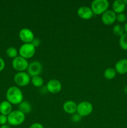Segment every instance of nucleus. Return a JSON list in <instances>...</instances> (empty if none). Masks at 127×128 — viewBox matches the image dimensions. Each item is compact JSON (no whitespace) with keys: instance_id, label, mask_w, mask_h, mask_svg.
<instances>
[{"instance_id":"obj_1","label":"nucleus","mask_w":127,"mask_h":128,"mask_svg":"<svg viewBox=\"0 0 127 128\" xmlns=\"http://www.w3.org/2000/svg\"><path fill=\"white\" fill-rule=\"evenodd\" d=\"M23 94L17 86H11L6 91L7 101L11 104H17L23 101Z\"/></svg>"},{"instance_id":"obj_2","label":"nucleus","mask_w":127,"mask_h":128,"mask_svg":"<svg viewBox=\"0 0 127 128\" xmlns=\"http://www.w3.org/2000/svg\"><path fill=\"white\" fill-rule=\"evenodd\" d=\"M109 2L107 0H94L91 3V10L93 14L102 15L108 10Z\"/></svg>"},{"instance_id":"obj_3","label":"nucleus","mask_w":127,"mask_h":128,"mask_svg":"<svg viewBox=\"0 0 127 128\" xmlns=\"http://www.w3.org/2000/svg\"><path fill=\"white\" fill-rule=\"evenodd\" d=\"M26 116L19 110H14L7 116V122L13 126H17L22 124L25 121Z\"/></svg>"},{"instance_id":"obj_4","label":"nucleus","mask_w":127,"mask_h":128,"mask_svg":"<svg viewBox=\"0 0 127 128\" xmlns=\"http://www.w3.org/2000/svg\"><path fill=\"white\" fill-rule=\"evenodd\" d=\"M36 53V48L31 43L23 44L19 50V56L26 60L31 58Z\"/></svg>"},{"instance_id":"obj_5","label":"nucleus","mask_w":127,"mask_h":128,"mask_svg":"<svg viewBox=\"0 0 127 128\" xmlns=\"http://www.w3.org/2000/svg\"><path fill=\"white\" fill-rule=\"evenodd\" d=\"M93 105L88 101H82L77 104V113L82 117L89 116L93 112Z\"/></svg>"},{"instance_id":"obj_6","label":"nucleus","mask_w":127,"mask_h":128,"mask_svg":"<svg viewBox=\"0 0 127 128\" xmlns=\"http://www.w3.org/2000/svg\"><path fill=\"white\" fill-rule=\"evenodd\" d=\"M14 81L21 87L27 86L31 82V76L27 72H18L14 76Z\"/></svg>"},{"instance_id":"obj_7","label":"nucleus","mask_w":127,"mask_h":128,"mask_svg":"<svg viewBox=\"0 0 127 128\" xmlns=\"http://www.w3.org/2000/svg\"><path fill=\"white\" fill-rule=\"evenodd\" d=\"M29 62L27 60L23 58L21 56H17L13 59L12 61V66L14 70L17 72H24L27 70L29 66Z\"/></svg>"},{"instance_id":"obj_8","label":"nucleus","mask_w":127,"mask_h":128,"mask_svg":"<svg viewBox=\"0 0 127 128\" xmlns=\"http://www.w3.org/2000/svg\"><path fill=\"white\" fill-rule=\"evenodd\" d=\"M42 70V66L40 62L37 61H32L29 64L27 69V72L31 78L39 76Z\"/></svg>"},{"instance_id":"obj_9","label":"nucleus","mask_w":127,"mask_h":128,"mask_svg":"<svg viewBox=\"0 0 127 128\" xmlns=\"http://www.w3.org/2000/svg\"><path fill=\"white\" fill-rule=\"evenodd\" d=\"M19 37L24 44L31 43L32 40L34 39V35L30 29L22 28L19 32Z\"/></svg>"},{"instance_id":"obj_10","label":"nucleus","mask_w":127,"mask_h":128,"mask_svg":"<svg viewBox=\"0 0 127 128\" xmlns=\"http://www.w3.org/2000/svg\"><path fill=\"white\" fill-rule=\"evenodd\" d=\"M46 88L48 92L52 94H57L62 90V84L59 80L52 79L47 82Z\"/></svg>"},{"instance_id":"obj_11","label":"nucleus","mask_w":127,"mask_h":128,"mask_svg":"<svg viewBox=\"0 0 127 128\" xmlns=\"http://www.w3.org/2000/svg\"><path fill=\"white\" fill-rule=\"evenodd\" d=\"M116 16L117 14L113 10H108L104 13L102 14L101 20L104 24L110 26L114 23L115 21H116Z\"/></svg>"},{"instance_id":"obj_12","label":"nucleus","mask_w":127,"mask_h":128,"mask_svg":"<svg viewBox=\"0 0 127 128\" xmlns=\"http://www.w3.org/2000/svg\"><path fill=\"white\" fill-rule=\"evenodd\" d=\"M77 15L78 17L84 20H90L93 16V13L92 12L90 8L88 6H81L77 10Z\"/></svg>"},{"instance_id":"obj_13","label":"nucleus","mask_w":127,"mask_h":128,"mask_svg":"<svg viewBox=\"0 0 127 128\" xmlns=\"http://www.w3.org/2000/svg\"><path fill=\"white\" fill-rule=\"evenodd\" d=\"M115 70L120 74L127 73V59H121L117 61L115 66Z\"/></svg>"},{"instance_id":"obj_14","label":"nucleus","mask_w":127,"mask_h":128,"mask_svg":"<svg viewBox=\"0 0 127 128\" xmlns=\"http://www.w3.org/2000/svg\"><path fill=\"white\" fill-rule=\"evenodd\" d=\"M77 104L72 100H68L64 102L63 105V110L66 113L73 114L77 112Z\"/></svg>"},{"instance_id":"obj_15","label":"nucleus","mask_w":127,"mask_h":128,"mask_svg":"<svg viewBox=\"0 0 127 128\" xmlns=\"http://www.w3.org/2000/svg\"><path fill=\"white\" fill-rule=\"evenodd\" d=\"M126 8V4L123 0H116L112 4V10L116 14L124 12Z\"/></svg>"},{"instance_id":"obj_16","label":"nucleus","mask_w":127,"mask_h":128,"mask_svg":"<svg viewBox=\"0 0 127 128\" xmlns=\"http://www.w3.org/2000/svg\"><path fill=\"white\" fill-rule=\"evenodd\" d=\"M12 112V104L7 101H4L0 104V112L1 114L8 116Z\"/></svg>"},{"instance_id":"obj_17","label":"nucleus","mask_w":127,"mask_h":128,"mask_svg":"<svg viewBox=\"0 0 127 128\" xmlns=\"http://www.w3.org/2000/svg\"><path fill=\"white\" fill-rule=\"evenodd\" d=\"M18 110L24 114H29L31 112L32 106L29 102H28L27 101H23L18 104Z\"/></svg>"},{"instance_id":"obj_18","label":"nucleus","mask_w":127,"mask_h":128,"mask_svg":"<svg viewBox=\"0 0 127 128\" xmlns=\"http://www.w3.org/2000/svg\"><path fill=\"white\" fill-rule=\"evenodd\" d=\"M117 71L115 70V68H108L106 69L103 73V76L106 80H112L113 78H115L117 75Z\"/></svg>"},{"instance_id":"obj_19","label":"nucleus","mask_w":127,"mask_h":128,"mask_svg":"<svg viewBox=\"0 0 127 128\" xmlns=\"http://www.w3.org/2000/svg\"><path fill=\"white\" fill-rule=\"evenodd\" d=\"M31 82L34 86L36 88H41L44 84V80L40 76H36L32 77Z\"/></svg>"},{"instance_id":"obj_20","label":"nucleus","mask_w":127,"mask_h":128,"mask_svg":"<svg viewBox=\"0 0 127 128\" xmlns=\"http://www.w3.org/2000/svg\"><path fill=\"white\" fill-rule=\"evenodd\" d=\"M119 45L122 50L127 51V33L125 32L121 37H120Z\"/></svg>"},{"instance_id":"obj_21","label":"nucleus","mask_w":127,"mask_h":128,"mask_svg":"<svg viewBox=\"0 0 127 128\" xmlns=\"http://www.w3.org/2000/svg\"><path fill=\"white\" fill-rule=\"evenodd\" d=\"M113 32L117 36L121 37L125 33L123 26L120 24H116L113 28Z\"/></svg>"},{"instance_id":"obj_22","label":"nucleus","mask_w":127,"mask_h":128,"mask_svg":"<svg viewBox=\"0 0 127 128\" xmlns=\"http://www.w3.org/2000/svg\"><path fill=\"white\" fill-rule=\"evenodd\" d=\"M18 54V51L17 49L14 47H9L6 50V55L10 58H16Z\"/></svg>"},{"instance_id":"obj_23","label":"nucleus","mask_w":127,"mask_h":128,"mask_svg":"<svg viewBox=\"0 0 127 128\" xmlns=\"http://www.w3.org/2000/svg\"><path fill=\"white\" fill-rule=\"evenodd\" d=\"M116 20L119 22H124L127 20V16L125 13L122 12V13L117 14L116 16Z\"/></svg>"},{"instance_id":"obj_24","label":"nucleus","mask_w":127,"mask_h":128,"mask_svg":"<svg viewBox=\"0 0 127 128\" xmlns=\"http://www.w3.org/2000/svg\"><path fill=\"white\" fill-rule=\"evenodd\" d=\"M82 117L80 116L78 114H77V112L73 114H72L71 116V121L73 122H78L81 121Z\"/></svg>"},{"instance_id":"obj_25","label":"nucleus","mask_w":127,"mask_h":128,"mask_svg":"<svg viewBox=\"0 0 127 128\" xmlns=\"http://www.w3.org/2000/svg\"><path fill=\"white\" fill-rule=\"evenodd\" d=\"M7 122V116L0 114V125H5Z\"/></svg>"},{"instance_id":"obj_26","label":"nucleus","mask_w":127,"mask_h":128,"mask_svg":"<svg viewBox=\"0 0 127 128\" xmlns=\"http://www.w3.org/2000/svg\"><path fill=\"white\" fill-rule=\"evenodd\" d=\"M31 44H32L36 48L39 47V46H40V44H41V41H40L39 39L37 38H34V40H32V42H31Z\"/></svg>"},{"instance_id":"obj_27","label":"nucleus","mask_w":127,"mask_h":128,"mask_svg":"<svg viewBox=\"0 0 127 128\" xmlns=\"http://www.w3.org/2000/svg\"><path fill=\"white\" fill-rule=\"evenodd\" d=\"M29 128H44L43 125L41 123H39V122H35V123L32 124L30 126Z\"/></svg>"},{"instance_id":"obj_28","label":"nucleus","mask_w":127,"mask_h":128,"mask_svg":"<svg viewBox=\"0 0 127 128\" xmlns=\"http://www.w3.org/2000/svg\"><path fill=\"white\" fill-rule=\"evenodd\" d=\"M5 67V62L2 58H0V72L4 70Z\"/></svg>"},{"instance_id":"obj_29","label":"nucleus","mask_w":127,"mask_h":128,"mask_svg":"<svg viewBox=\"0 0 127 128\" xmlns=\"http://www.w3.org/2000/svg\"><path fill=\"white\" fill-rule=\"evenodd\" d=\"M123 28H124V31L125 33H127V22H126L124 26H123Z\"/></svg>"},{"instance_id":"obj_30","label":"nucleus","mask_w":127,"mask_h":128,"mask_svg":"<svg viewBox=\"0 0 127 128\" xmlns=\"http://www.w3.org/2000/svg\"><path fill=\"white\" fill-rule=\"evenodd\" d=\"M10 128V127L9 126H7V125H2V126H1V128Z\"/></svg>"},{"instance_id":"obj_31","label":"nucleus","mask_w":127,"mask_h":128,"mask_svg":"<svg viewBox=\"0 0 127 128\" xmlns=\"http://www.w3.org/2000/svg\"><path fill=\"white\" fill-rule=\"evenodd\" d=\"M124 92H125V93L127 94V86H126L125 88V89H124Z\"/></svg>"},{"instance_id":"obj_32","label":"nucleus","mask_w":127,"mask_h":128,"mask_svg":"<svg viewBox=\"0 0 127 128\" xmlns=\"http://www.w3.org/2000/svg\"><path fill=\"white\" fill-rule=\"evenodd\" d=\"M123 1H124L125 4L126 6H127V0H123Z\"/></svg>"}]
</instances>
